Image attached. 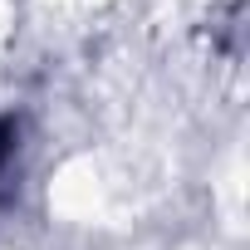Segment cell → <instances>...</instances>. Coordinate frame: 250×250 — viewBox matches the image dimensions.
<instances>
[{"instance_id": "6da1fadb", "label": "cell", "mask_w": 250, "mask_h": 250, "mask_svg": "<svg viewBox=\"0 0 250 250\" xmlns=\"http://www.w3.org/2000/svg\"><path fill=\"white\" fill-rule=\"evenodd\" d=\"M5 147H10V128L0 123V162H5Z\"/></svg>"}]
</instances>
